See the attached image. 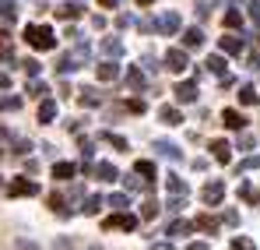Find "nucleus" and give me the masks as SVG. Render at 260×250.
I'll list each match as a JSON object with an SVG mask.
<instances>
[{
	"label": "nucleus",
	"mask_w": 260,
	"mask_h": 250,
	"mask_svg": "<svg viewBox=\"0 0 260 250\" xmlns=\"http://www.w3.org/2000/svg\"><path fill=\"white\" fill-rule=\"evenodd\" d=\"M183 208H186V194H176L169 201V211H183Z\"/></svg>",
	"instance_id": "42"
},
{
	"label": "nucleus",
	"mask_w": 260,
	"mask_h": 250,
	"mask_svg": "<svg viewBox=\"0 0 260 250\" xmlns=\"http://www.w3.org/2000/svg\"><path fill=\"white\" fill-rule=\"evenodd\" d=\"M123 183H127V190H141V180H137V173H134V176H123Z\"/></svg>",
	"instance_id": "46"
},
{
	"label": "nucleus",
	"mask_w": 260,
	"mask_h": 250,
	"mask_svg": "<svg viewBox=\"0 0 260 250\" xmlns=\"http://www.w3.org/2000/svg\"><path fill=\"white\" fill-rule=\"evenodd\" d=\"M134 173H137V176H144V180H155V162H148V159H144V162H137V166H134Z\"/></svg>",
	"instance_id": "27"
},
{
	"label": "nucleus",
	"mask_w": 260,
	"mask_h": 250,
	"mask_svg": "<svg viewBox=\"0 0 260 250\" xmlns=\"http://www.w3.org/2000/svg\"><path fill=\"white\" fill-rule=\"evenodd\" d=\"M137 4H141V7H148V4H155V0H137Z\"/></svg>",
	"instance_id": "55"
},
{
	"label": "nucleus",
	"mask_w": 260,
	"mask_h": 250,
	"mask_svg": "<svg viewBox=\"0 0 260 250\" xmlns=\"http://www.w3.org/2000/svg\"><path fill=\"white\" fill-rule=\"evenodd\" d=\"M25 39L32 42L36 49H53V46H56V32H53L49 25H28V29H25Z\"/></svg>",
	"instance_id": "1"
},
{
	"label": "nucleus",
	"mask_w": 260,
	"mask_h": 250,
	"mask_svg": "<svg viewBox=\"0 0 260 250\" xmlns=\"http://www.w3.org/2000/svg\"><path fill=\"white\" fill-rule=\"evenodd\" d=\"M166 183H169V190H173V194H186V183H183L176 173H169V176H166Z\"/></svg>",
	"instance_id": "31"
},
{
	"label": "nucleus",
	"mask_w": 260,
	"mask_h": 250,
	"mask_svg": "<svg viewBox=\"0 0 260 250\" xmlns=\"http://www.w3.org/2000/svg\"><path fill=\"white\" fill-rule=\"evenodd\" d=\"M78 99H81V106H99V102H102V92H99V88H81Z\"/></svg>",
	"instance_id": "15"
},
{
	"label": "nucleus",
	"mask_w": 260,
	"mask_h": 250,
	"mask_svg": "<svg viewBox=\"0 0 260 250\" xmlns=\"http://www.w3.org/2000/svg\"><path fill=\"white\" fill-rule=\"evenodd\" d=\"M155 215H158V205H155V201H144V205H141V218H144V222L155 218Z\"/></svg>",
	"instance_id": "33"
},
{
	"label": "nucleus",
	"mask_w": 260,
	"mask_h": 250,
	"mask_svg": "<svg viewBox=\"0 0 260 250\" xmlns=\"http://www.w3.org/2000/svg\"><path fill=\"white\" fill-rule=\"evenodd\" d=\"M201 198H204V205H218L221 198H225V183H218V180H211L204 190H201Z\"/></svg>",
	"instance_id": "7"
},
{
	"label": "nucleus",
	"mask_w": 260,
	"mask_h": 250,
	"mask_svg": "<svg viewBox=\"0 0 260 250\" xmlns=\"http://www.w3.org/2000/svg\"><path fill=\"white\" fill-rule=\"evenodd\" d=\"M239 148H253V134H239Z\"/></svg>",
	"instance_id": "48"
},
{
	"label": "nucleus",
	"mask_w": 260,
	"mask_h": 250,
	"mask_svg": "<svg viewBox=\"0 0 260 250\" xmlns=\"http://www.w3.org/2000/svg\"><path fill=\"white\" fill-rule=\"evenodd\" d=\"M239 169H243V173H246V169H260V155H250L246 162H239Z\"/></svg>",
	"instance_id": "44"
},
{
	"label": "nucleus",
	"mask_w": 260,
	"mask_h": 250,
	"mask_svg": "<svg viewBox=\"0 0 260 250\" xmlns=\"http://www.w3.org/2000/svg\"><path fill=\"white\" fill-rule=\"evenodd\" d=\"M193 233V222H183V218H176L173 226H169V236H190Z\"/></svg>",
	"instance_id": "20"
},
{
	"label": "nucleus",
	"mask_w": 260,
	"mask_h": 250,
	"mask_svg": "<svg viewBox=\"0 0 260 250\" xmlns=\"http://www.w3.org/2000/svg\"><path fill=\"white\" fill-rule=\"evenodd\" d=\"M186 250H211V247H208V243H190Z\"/></svg>",
	"instance_id": "51"
},
{
	"label": "nucleus",
	"mask_w": 260,
	"mask_h": 250,
	"mask_svg": "<svg viewBox=\"0 0 260 250\" xmlns=\"http://www.w3.org/2000/svg\"><path fill=\"white\" fill-rule=\"evenodd\" d=\"M49 208L56 211L60 218H71V215H74V211H71L67 205H63V198H60V194H53V198H49Z\"/></svg>",
	"instance_id": "21"
},
{
	"label": "nucleus",
	"mask_w": 260,
	"mask_h": 250,
	"mask_svg": "<svg viewBox=\"0 0 260 250\" xmlns=\"http://www.w3.org/2000/svg\"><path fill=\"white\" fill-rule=\"evenodd\" d=\"M151 250H173V247H169V243H155Z\"/></svg>",
	"instance_id": "54"
},
{
	"label": "nucleus",
	"mask_w": 260,
	"mask_h": 250,
	"mask_svg": "<svg viewBox=\"0 0 260 250\" xmlns=\"http://www.w3.org/2000/svg\"><path fill=\"white\" fill-rule=\"evenodd\" d=\"M106 229H137V215H130V211H120V215H113V218H106Z\"/></svg>",
	"instance_id": "4"
},
{
	"label": "nucleus",
	"mask_w": 260,
	"mask_h": 250,
	"mask_svg": "<svg viewBox=\"0 0 260 250\" xmlns=\"http://www.w3.org/2000/svg\"><path fill=\"white\" fill-rule=\"evenodd\" d=\"M21 67H25V74H28V78H39V71H43V64H39V60H21Z\"/></svg>",
	"instance_id": "32"
},
{
	"label": "nucleus",
	"mask_w": 260,
	"mask_h": 250,
	"mask_svg": "<svg viewBox=\"0 0 260 250\" xmlns=\"http://www.w3.org/2000/svg\"><path fill=\"white\" fill-rule=\"evenodd\" d=\"M229 250H253V240H250V236H239V240H232Z\"/></svg>",
	"instance_id": "38"
},
{
	"label": "nucleus",
	"mask_w": 260,
	"mask_h": 250,
	"mask_svg": "<svg viewBox=\"0 0 260 250\" xmlns=\"http://www.w3.org/2000/svg\"><path fill=\"white\" fill-rule=\"evenodd\" d=\"M28 92H32V95H46V85L32 78V81H28Z\"/></svg>",
	"instance_id": "45"
},
{
	"label": "nucleus",
	"mask_w": 260,
	"mask_h": 250,
	"mask_svg": "<svg viewBox=\"0 0 260 250\" xmlns=\"http://www.w3.org/2000/svg\"><path fill=\"white\" fill-rule=\"evenodd\" d=\"M102 137H106V141H109L113 148H120V152H127V141H123L120 134H102Z\"/></svg>",
	"instance_id": "37"
},
{
	"label": "nucleus",
	"mask_w": 260,
	"mask_h": 250,
	"mask_svg": "<svg viewBox=\"0 0 260 250\" xmlns=\"http://www.w3.org/2000/svg\"><path fill=\"white\" fill-rule=\"evenodd\" d=\"M56 71H60V74H74V71H78V60H74V57H60V60H56Z\"/></svg>",
	"instance_id": "25"
},
{
	"label": "nucleus",
	"mask_w": 260,
	"mask_h": 250,
	"mask_svg": "<svg viewBox=\"0 0 260 250\" xmlns=\"http://www.w3.org/2000/svg\"><path fill=\"white\" fill-rule=\"evenodd\" d=\"M81 14V4H60L56 7V18H63V21H71V18H78Z\"/></svg>",
	"instance_id": "19"
},
{
	"label": "nucleus",
	"mask_w": 260,
	"mask_h": 250,
	"mask_svg": "<svg viewBox=\"0 0 260 250\" xmlns=\"http://www.w3.org/2000/svg\"><path fill=\"white\" fill-rule=\"evenodd\" d=\"M88 250H102V247H88Z\"/></svg>",
	"instance_id": "56"
},
{
	"label": "nucleus",
	"mask_w": 260,
	"mask_h": 250,
	"mask_svg": "<svg viewBox=\"0 0 260 250\" xmlns=\"http://www.w3.org/2000/svg\"><path fill=\"white\" fill-rule=\"evenodd\" d=\"M225 25H229V29H243V14H239V11H229V14H225Z\"/></svg>",
	"instance_id": "34"
},
{
	"label": "nucleus",
	"mask_w": 260,
	"mask_h": 250,
	"mask_svg": "<svg viewBox=\"0 0 260 250\" xmlns=\"http://www.w3.org/2000/svg\"><path fill=\"white\" fill-rule=\"evenodd\" d=\"M53 120H56V102L46 99L43 106H39V124H53Z\"/></svg>",
	"instance_id": "17"
},
{
	"label": "nucleus",
	"mask_w": 260,
	"mask_h": 250,
	"mask_svg": "<svg viewBox=\"0 0 260 250\" xmlns=\"http://www.w3.org/2000/svg\"><path fill=\"white\" fill-rule=\"evenodd\" d=\"M221 120H225L229 130H243V127H246V117H243L239 109H225V113H221Z\"/></svg>",
	"instance_id": "9"
},
{
	"label": "nucleus",
	"mask_w": 260,
	"mask_h": 250,
	"mask_svg": "<svg viewBox=\"0 0 260 250\" xmlns=\"http://www.w3.org/2000/svg\"><path fill=\"white\" fill-rule=\"evenodd\" d=\"M99 4H102V7H116L120 0H99Z\"/></svg>",
	"instance_id": "52"
},
{
	"label": "nucleus",
	"mask_w": 260,
	"mask_h": 250,
	"mask_svg": "<svg viewBox=\"0 0 260 250\" xmlns=\"http://www.w3.org/2000/svg\"><path fill=\"white\" fill-rule=\"evenodd\" d=\"M0 159H4V152H0Z\"/></svg>",
	"instance_id": "57"
},
{
	"label": "nucleus",
	"mask_w": 260,
	"mask_h": 250,
	"mask_svg": "<svg viewBox=\"0 0 260 250\" xmlns=\"http://www.w3.org/2000/svg\"><path fill=\"white\" fill-rule=\"evenodd\" d=\"M151 148H155V152H158L162 159H173V162H179V159H183V152H179V145H173V141H162V137H158V141H155Z\"/></svg>",
	"instance_id": "6"
},
{
	"label": "nucleus",
	"mask_w": 260,
	"mask_h": 250,
	"mask_svg": "<svg viewBox=\"0 0 260 250\" xmlns=\"http://www.w3.org/2000/svg\"><path fill=\"white\" fill-rule=\"evenodd\" d=\"M155 32H166V36L179 32V14H176V11H166V14L155 21Z\"/></svg>",
	"instance_id": "5"
},
{
	"label": "nucleus",
	"mask_w": 260,
	"mask_h": 250,
	"mask_svg": "<svg viewBox=\"0 0 260 250\" xmlns=\"http://www.w3.org/2000/svg\"><path fill=\"white\" fill-rule=\"evenodd\" d=\"M102 205H106V201H102L99 194H88L85 201H81V211H85V215H99V211H102Z\"/></svg>",
	"instance_id": "14"
},
{
	"label": "nucleus",
	"mask_w": 260,
	"mask_h": 250,
	"mask_svg": "<svg viewBox=\"0 0 260 250\" xmlns=\"http://www.w3.org/2000/svg\"><path fill=\"white\" fill-rule=\"evenodd\" d=\"M127 85L134 88V92H137V88H144V74H141V71H130V74H127Z\"/></svg>",
	"instance_id": "35"
},
{
	"label": "nucleus",
	"mask_w": 260,
	"mask_h": 250,
	"mask_svg": "<svg viewBox=\"0 0 260 250\" xmlns=\"http://www.w3.org/2000/svg\"><path fill=\"white\" fill-rule=\"evenodd\" d=\"M0 60H4V64H11V60H14V53H11V42H7V39H0Z\"/></svg>",
	"instance_id": "40"
},
{
	"label": "nucleus",
	"mask_w": 260,
	"mask_h": 250,
	"mask_svg": "<svg viewBox=\"0 0 260 250\" xmlns=\"http://www.w3.org/2000/svg\"><path fill=\"white\" fill-rule=\"evenodd\" d=\"M127 109H130V113H144L148 106H144V99H130V102H127Z\"/></svg>",
	"instance_id": "43"
},
{
	"label": "nucleus",
	"mask_w": 260,
	"mask_h": 250,
	"mask_svg": "<svg viewBox=\"0 0 260 250\" xmlns=\"http://www.w3.org/2000/svg\"><path fill=\"white\" fill-rule=\"evenodd\" d=\"M14 148H18V155H25V152H32V141H21V137H18Z\"/></svg>",
	"instance_id": "47"
},
{
	"label": "nucleus",
	"mask_w": 260,
	"mask_h": 250,
	"mask_svg": "<svg viewBox=\"0 0 260 250\" xmlns=\"http://www.w3.org/2000/svg\"><path fill=\"white\" fill-rule=\"evenodd\" d=\"M116 78H120V64H113V60L99 64V81H116Z\"/></svg>",
	"instance_id": "11"
},
{
	"label": "nucleus",
	"mask_w": 260,
	"mask_h": 250,
	"mask_svg": "<svg viewBox=\"0 0 260 250\" xmlns=\"http://www.w3.org/2000/svg\"><path fill=\"white\" fill-rule=\"evenodd\" d=\"M102 53H106V57H123V42L120 39H106L102 42Z\"/></svg>",
	"instance_id": "23"
},
{
	"label": "nucleus",
	"mask_w": 260,
	"mask_h": 250,
	"mask_svg": "<svg viewBox=\"0 0 260 250\" xmlns=\"http://www.w3.org/2000/svg\"><path fill=\"white\" fill-rule=\"evenodd\" d=\"M7 85H11V78H7V74H0V88H7Z\"/></svg>",
	"instance_id": "53"
},
{
	"label": "nucleus",
	"mask_w": 260,
	"mask_h": 250,
	"mask_svg": "<svg viewBox=\"0 0 260 250\" xmlns=\"http://www.w3.org/2000/svg\"><path fill=\"white\" fill-rule=\"evenodd\" d=\"M95 176H99V180H109V183H113V180H120V173H116L113 162H99V166H95Z\"/></svg>",
	"instance_id": "18"
},
{
	"label": "nucleus",
	"mask_w": 260,
	"mask_h": 250,
	"mask_svg": "<svg viewBox=\"0 0 260 250\" xmlns=\"http://www.w3.org/2000/svg\"><path fill=\"white\" fill-rule=\"evenodd\" d=\"M250 67H253V71H260V53H253V57H250Z\"/></svg>",
	"instance_id": "50"
},
{
	"label": "nucleus",
	"mask_w": 260,
	"mask_h": 250,
	"mask_svg": "<svg viewBox=\"0 0 260 250\" xmlns=\"http://www.w3.org/2000/svg\"><path fill=\"white\" fill-rule=\"evenodd\" d=\"M53 176H56V180H71V176H74V166H71V162H53Z\"/></svg>",
	"instance_id": "24"
},
{
	"label": "nucleus",
	"mask_w": 260,
	"mask_h": 250,
	"mask_svg": "<svg viewBox=\"0 0 260 250\" xmlns=\"http://www.w3.org/2000/svg\"><path fill=\"white\" fill-rule=\"evenodd\" d=\"M211 152H215L218 162H229V159H232V145H229V141H211Z\"/></svg>",
	"instance_id": "16"
},
{
	"label": "nucleus",
	"mask_w": 260,
	"mask_h": 250,
	"mask_svg": "<svg viewBox=\"0 0 260 250\" xmlns=\"http://www.w3.org/2000/svg\"><path fill=\"white\" fill-rule=\"evenodd\" d=\"M239 198H243L246 205H257V201H260V194L250 187V183H243V187H239Z\"/></svg>",
	"instance_id": "29"
},
{
	"label": "nucleus",
	"mask_w": 260,
	"mask_h": 250,
	"mask_svg": "<svg viewBox=\"0 0 260 250\" xmlns=\"http://www.w3.org/2000/svg\"><path fill=\"white\" fill-rule=\"evenodd\" d=\"M218 46H221V53H229V57H239V53H243V39H239V36H225Z\"/></svg>",
	"instance_id": "10"
},
{
	"label": "nucleus",
	"mask_w": 260,
	"mask_h": 250,
	"mask_svg": "<svg viewBox=\"0 0 260 250\" xmlns=\"http://www.w3.org/2000/svg\"><path fill=\"white\" fill-rule=\"evenodd\" d=\"M204 67H208V71H215V74H225V57H208V64H204Z\"/></svg>",
	"instance_id": "30"
},
{
	"label": "nucleus",
	"mask_w": 260,
	"mask_h": 250,
	"mask_svg": "<svg viewBox=\"0 0 260 250\" xmlns=\"http://www.w3.org/2000/svg\"><path fill=\"white\" fill-rule=\"evenodd\" d=\"M158 117H162V124H169V127L183 124V113H179L176 106H162V109H158Z\"/></svg>",
	"instance_id": "13"
},
{
	"label": "nucleus",
	"mask_w": 260,
	"mask_h": 250,
	"mask_svg": "<svg viewBox=\"0 0 260 250\" xmlns=\"http://www.w3.org/2000/svg\"><path fill=\"white\" fill-rule=\"evenodd\" d=\"M250 18L260 25V0H253V4H250Z\"/></svg>",
	"instance_id": "49"
},
{
	"label": "nucleus",
	"mask_w": 260,
	"mask_h": 250,
	"mask_svg": "<svg viewBox=\"0 0 260 250\" xmlns=\"http://www.w3.org/2000/svg\"><path fill=\"white\" fill-rule=\"evenodd\" d=\"M176 99L179 102H197V81H179L176 85Z\"/></svg>",
	"instance_id": "8"
},
{
	"label": "nucleus",
	"mask_w": 260,
	"mask_h": 250,
	"mask_svg": "<svg viewBox=\"0 0 260 250\" xmlns=\"http://www.w3.org/2000/svg\"><path fill=\"white\" fill-rule=\"evenodd\" d=\"M7 194H11V198H32V194H39V183H36V180H25V176H18V180L7 187Z\"/></svg>",
	"instance_id": "2"
},
{
	"label": "nucleus",
	"mask_w": 260,
	"mask_h": 250,
	"mask_svg": "<svg viewBox=\"0 0 260 250\" xmlns=\"http://www.w3.org/2000/svg\"><path fill=\"white\" fill-rule=\"evenodd\" d=\"M53 250H74V240L71 236H56L53 240Z\"/></svg>",
	"instance_id": "36"
},
{
	"label": "nucleus",
	"mask_w": 260,
	"mask_h": 250,
	"mask_svg": "<svg viewBox=\"0 0 260 250\" xmlns=\"http://www.w3.org/2000/svg\"><path fill=\"white\" fill-rule=\"evenodd\" d=\"M14 250H43V247L32 243V240H25V236H18V240H14Z\"/></svg>",
	"instance_id": "39"
},
{
	"label": "nucleus",
	"mask_w": 260,
	"mask_h": 250,
	"mask_svg": "<svg viewBox=\"0 0 260 250\" xmlns=\"http://www.w3.org/2000/svg\"><path fill=\"white\" fill-rule=\"evenodd\" d=\"M183 46H186V49L204 46V32H201V29H186V32H183Z\"/></svg>",
	"instance_id": "12"
},
{
	"label": "nucleus",
	"mask_w": 260,
	"mask_h": 250,
	"mask_svg": "<svg viewBox=\"0 0 260 250\" xmlns=\"http://www.w3.org/2000/svg\"><path fill=\"white\" fill-rule=\"evenodd\" d=\"M197 229H204V233H218V218H211V215H197Z\"/></svg>",
	"instance_id": "26"
},
{
	"label": "nucleus",
	"mask_w": 260,
	"mask_h": 250,
	"mask_svg": "<svg viewBox=\"0 0 260 250\" xmlns=\"http://www.w3.org/2000/svg\"><path fill=\"white\" fill-rule=\"evenodd\" d=\"M166 67H169L173 74H183V71L190 67V57H186V49H169V53H166Z\"/></svg>",
	"instance_id": "3"
},
{
	"label": "nucleus",
	"mask_w": 260,
	"mask_h": 250,
	"mask_svg": "<svg viewBox=\"0 0 260 250\" xmlns=\"http://www.w3.org/2000/svg\"><path fill=\"white\" fill-rule=\"evenodd\" d=\"M257 99H260V95H257L253 85H243V88H239V102H243V106H253Z\"/></svg>",
	"instance_id": "22"
},
{
	"label": "nucleus",
	"mask_w": 260,
	"mask_h": 250,
	"mask_svg": "<svg viewBox=\"0 0 260 250\" xmlns=\"http://www.w3.org/2000/svg\"><path fill=\"white\" fill-rule=\"evenodd\" d=\"M0 109H4V113H14V109H21V99H18V95H4V99H0Z\"/></svg>",
	"instance_id": "28"
},
{
	"label": "nucleus",
	"mask_w": 260,
	"mask_h": 250,
	"mask_svg": "<svg viewBox=\"0 0 260 250\" xmlns=\"http://www.w3.org/2000/svg\"><path fill=\"white\" fill-rule=\"evenodd\" d=\"M109 205H113V208H120V211H123V208L130 205V198H127V194H113V198H109Z\"/></svg>",
	"instance_id": "41"
}]
</instances>
